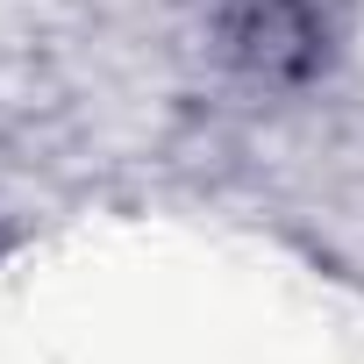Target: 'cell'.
Listing matches in <instances>:
<instances>
[{
    "label": "cell",
    "instance_id": "1",
    "mask_svg": "<svg viewBox=\"0 0 364 364\" xmlns=\"http://www.w3.org/2000/svg\"><path fill=\"white\" fill-rule=\"evenodd\" d=\"M222 36L257 72H314L336 43V8L328 0H229Z\"/></svg>",
    "mask_w": 364,
    "mask_h": 364
}]
</instances>
